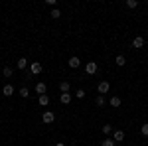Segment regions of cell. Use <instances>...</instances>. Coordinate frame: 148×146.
<instances>
[{
	"mask_svg": "<svg viewBox=\"0 0 148 146\" xmlns=\"http://www.w3.org/2000/svg\"><path fill=\"white\" fill-rule=\"evenodd\" d=\"M47 2V6H53V8H56V4H57V0H46Z\"/></svg>",
	"mask_w": 148,
	"mask_h": 146,
	"instance_id": "cell-25",
	"label": "cell"
},
{
	"mask_svg": "<svg viewBox=\"0 0 148 146\" xmlns=\"http://www.w3.org/2000/svg\"><path fill=\"white\" fill-rule=\"evenodd\" d=\"M121 97H116V95H114V97H111V107H114V109H116V107H121Z\"/></svg>",
	"mask_w": 148,
	"mask_h": 146,
	"instance_id": "cell-13",
	"label": "cell"
},
{
	"mask_svg": "<svg viewBox=\"0 0 148 146\" xmlns=\"http://www.w3.org/2000/svg\"><path fill=\"white\" fill-rule=\"evenodd\" d=\"M79 65H81L79 57H75V56H73V57H69V67H71V69H77Z\"/></svg>",
	"mask_w": 148,
	"mask_h": 146,
	"instance_id": "cell-7",
	"label": "cell"
},
{
	"mask_svg": "<svg viewBox=\"0 0 148 146\" xmlns=\"http://www.w3.org/2000/svg\"><path fill=\"white\" fill-rule=\"evenodd\" d=\"M140 132L144 136H148V124H142V126H140Z\"/></svg>",
	"mask_w": 148,
	"mask_h": 146,
	"instance_id": "cell-24",
	"label": "cell"
},
{
	"mask_svg": "<svg viewBox=\"0 0 148 146\" xmlns=\"http://www.w3.org/2000/svg\"><path fill=\"white\" fill-rule=\"evenodd\" d=\"M136 6H138L136 0H126V8H136Z\"/></svg>",
	"mask_w": 148,
	"mask_h": 146,
	"instance_id": "cell-18",
	"label": "cell"
},
{
	"mask_svg": "<svg viewBox=\"0 0 148 146\" xmlns=\"http://www.w3.org/2000/svg\"><path fill=\"white\" fill-rule=\"evenodd\" d=\"M46 91H47L46 83H36V93L38 95H46Z\"/></svg>",
	"mask_w": 148,
	"mask_h": 146,
	"instance_id": "cell-8",
	"label": "cell"
},
{
	"mask_svg": "<svg viewBox=\"0 0 148 146\" xmlns=\"http://www.w3.org/2000/svg\"><path fill=\"white\" fill-rule=\"evenodd\" d=\"M125 63H126L125 56H116V65H119V67H123V65H125Z\"/></svg>",
	"mask_w": 148,
	"mask_h": 146,
	"instance_id": "cell-16",
	"label": "cell"
},
{
	"mask_svg": "<svg viewBox=\"0 0 148 146\" xmlns=\"http://www.w3.org/2000/svg\"><path fill=\"white\" fill-rule=\"evenodd\" d=\"M42 121H44L46 124H51L53 121H56V114H53L51 111H46V112H44V117H42Z\"/></svg>",
	"mask_w": 148,
	"mask_h": 146,
	"instance_id": "cell-3",
	"label": "cell"
},
{
	"mask_svg": "<svg viewBox=\"0 0 148 146\" xmlns=\"http://www.w3.org/2000/svg\"><path fill=\"white\" fill-rule=\"evenodd\" d=\"M75 97H77V99H85V91H83V89H79L77 93H75Z\"/></svg>",
	"mask_w": 148,
	"mask_h": 146,
	"instance_id": "cell-23",
	"label": "cell"
},
{
	"mask_svg": "<svg viewBox=\"0 0 148 146\" xmlns=\"http://www.w3.org/2000/svg\"><path fill=\"white\" fill-rule=\"evenodd\" d=\"M59 101L63 103V105H69V103H71V95H69V93H61Z\"/></svg>",
	"mask_w": 148,
	"mask_h": 146,
	"instance_id": "cell-11",
	"label": "cell"
},
{
	"mask_svg": "<svg viewBox=\"0 0 148 146\" xmlns=\"http://www.w3.org/2000/svg\"><path fill=\"white\" fill-rule=\"evenodd\" d=\"M12 73H14V69H12V67H8V65H6L4 69H2V75H4V77H12Z\"/></svg>",
	"mask_w": 148,
	"mask_h": 146,
	"instance_id": "cell-15",
	"label": "cell"
},
{
	"mask_svg": "<svg viewBox=\"0 0 148 146\" xmlns=\"http://www.w3.org/2000/svg\"><path fill=\"white\" fill-rule=\"evenodd\" d=\"M101 146H114V140L113 138H105V140L101 142Z\"/></svg>",
	"mask_w": 148,
	"mask_h": 146,
	"instance_id": "cell-17",
	"label": "cell"
},
{
	"mask_svg": "<svg viewBox=\"0 0 148 146\" xmlns=\"http://www.w3.org/2000/svg\"><path fill=\"white\" fill-rule=\"evenodd\" d=\"M109 89H111L109 81H99V85H97V91H99V95H105V93H109Z\"/></svg>",
	"mask_w": 148,
	"mask_h": 146,
	"instance_id": "cell-2",
	"label": "cell"
},
{
	"mask_svg": "<svg viewBox=\"0 0 148 146\" xmlns=\"http://www.w3.org/2000/svg\"><path fill=\"white\" fill-rule=\"evenodd\" d=\"M12 93H14V87H12L10 83H6V85L2 87V95H6V97H10Z\"/></svg>",
	"mask_w": 148,
	"mask_h": 146,
	"instance_id": "cell-9",
	"label": "cell"
},
{
	"mask_svg": "<svg viewBox=\"0 0 148 146\" xmlns=\"http://www.w3.org/2000/svg\"><path fill=\"white\" fill-rule=\"evenodd\" d=\"M103 132H105V134H111V132H113V126H111V124H105V126H103Z\"/></svg>",
	"mask_w": 148,
	"mask_h": 146,
	"instance_id": "cell-20",
	"label": "cell"
},
{
	"mask_svg": "<svg viewBox=\"0 0 148 146\" xmlns=\"http://www.w3.org/2000/svg\"><path fill=\"white\" fill-rule=\"evenodd\" d=\"M20 95H22V97H30V89H28V87H22V89H20Z\"/></svg>",
	"mask_w": 148,
	"mask_h": 146,
	"instance_id": "cell-22",
	"label": "cell"
},
{
	"mask_svg": "<svg viewBox=\"0 0 148 146\" xmlns=\"http://www.w3.org/2000/svg\"><path fill=\"white\" fill-rule=\"evenodd\" d=\"M144 44H146V42H144V38H142V36H136V38L132 40V47H136V49L144 47Z\"/></svg>",
	"mask_w": 148,
	"mask_h": 146,
	"instance_id": "cell-4",
	"label": "cell"
},
{
	"mask_svg": "<svg viewBox=\"0 0 148 146\" xmlns=\"http://www.w3.org/2000/svg\"><path fill=\"white\" fill-rule=\"evenodd\" d=\"M113 140L114 142H123L125 140V130H113Z\"/></svg>",
	"mask_w": 148,
	"mask_h": 146,
	"instance_id": "cell-5",
	"label": "cell"
},
{
	"mask_svg": "<svg viewBox=\"0 0 148 146\" xmlns=\"http://www.w3.org/2000/svg\"><path fill=\"white\" fill-rule=\"evenodd\" d=\"M95 103H97V105H99V107H103V105H105V97H103V95H99V97H97V99H95Z\"/></svg>",
	"mask_w": 148,
	"mask_h": 146,
	"instance_id": "cell-19",
	"label": "cell"
},
{
	"mask_svg": "<svg viewBox=\"0 0 148 146\" xmlns=\"http://www.w3.org/2000/svg\"><path fill=\"white\" fill-rule=\"evenodd\" d=\"M42 71H44V65L42 63H38V61L30 63V75H40Z\"/></svg>",
	"mask_w": 148,
	"mask_h": 146,
	"instance_id": "cell-1",
	"label": "cell"
},
{
	"mask_svg": "<svg viewBox=\"0 0 148 146\" xmlns=\"http://www.w3.org/2000/svg\"><path fill=\"white\" fill-rule=\"evenodd\" d=\"M38 103H40L42 107H46L47 103H49V97H47V95H40V97H38Z\"/></svg>",
	"mask_w": 148,
	"mask_h": 146,
	"instance_id": "cell-12",
	"label": "cell"
},
{
	"mask_svg": "<svg viewBox=\"0 0 148 146\" xmlns=\"http://www.w3.org/2000/svg\"><path fill=\"white\" fill-rule=\"evenodd\" d=\"M53 146H65V144H63V142H56Z\"/></svg>",
	"mask_w": 148,
	"mask_h": 146,
	"instance_id": "cell-26",
	"label": "cell"
},
{
	"mask_svg": "<svg viewBox=\"0 0 148 146\" xmlns=\"http://www.w3.org/2000/svg\"><path fill=\"white\" fill-rule=\"evenodd\" d=\"M49 16H51V18H53V20H56V18H59V16H61V12L57 10V8H53V10H51V14H49Z\"/></svg>",
	"mask_w": 148,
	"mask_h": 146,
	"instance_id": "cell-21",
	"label": "cell"
},
{
	"mask_svg": "<svg viewBox=\"0 0 148 146\" xmlns=\"http://www.w3.org/2000/svg\"><path fill=\"white\" fill-rule=\"evenodd\" d=\"M16 67H18V69H26V67H28V59H26V57H20L18 63H16Z\"/></svg>",
	"mask_w": 148,
	"mask_h": 146,
	"instance_id": "cell-10",
	"label": "cell"
},
{
	"mask_svg": "<svg viewBox=\"0 0 148 146\" xmlns=\"http://www.w3.org/2000/svg\"><path fill=\"white\" fill-rule=\"evenodd\" d=\"M59 89H61V93H69V81H61Z\"/></svg>",
	"mask_w": 148,
	"mask_h": 146,
	"instance_id": "cell-14",
	"label": "cell"
},
{
	"mask_svg": "<svg viewBox=\"0 0 148 146\" xmlns=\"http://www.w3.org/2000/svg\"><path fill=\"white\" fill-rule=\"evenodd\" d=\"M85 71H87L89 75L97 73V63H95V61H89V63H85Z\"/></svg>",
	"mask_w": 148,
	"mask_h": 146,
	"instance_id": "cell-6",
	"label": "cell"
}]
</instances>
